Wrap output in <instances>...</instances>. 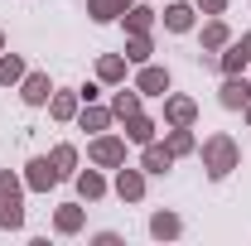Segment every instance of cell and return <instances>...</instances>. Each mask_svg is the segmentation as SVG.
<instances>
[{
    "mask_svg": "<svg viewBox=\"0 0 251 246\" xmlns=\"http://www.w3.org/2000/svg\"><path fill=\"white\" fill-rule=\"evenodd\" d=\"M237 159H242V150H237L232 135H208L203 140V169H208V179H227L237 169Z\"/></svg>",
    "mask_w": 251,
    "mask_h": 246,
    "instance_id": "cell-1",
    "label": "cell"
},
{
    "mask_svg": "<svg viewBox=\"0 0 251 246\" xmlns=\"http://www.w3.org/2000/svg\"><path fill=\"white\" fill-rule=\"evenodd\" d=\"M0 227H25V184L10 169H0Z\"/></svg>",
    "mask_w": 251,
    "mask_h": 246,
    "instance_id": "cell-2",
    "label": "cell"
},
{
    "mask_svg": "<svg viewBox=\"0 0 251 246\" xmlns=\"http://www.w3.org/2000/svg\"><path fill=\"white\" fill-rule=\"evenodd\" d=\"M92 164H101V169H121V164H126V140H121V135H97V140H92Z\"/></svg>",
    "mask_w": 251,
    "mask_h": 246,
    "instance_id": "cell-3",
    "label": "cell"
},
{
    "mask_svg": "<svg viewBox=\"0 0 251 246\" xmlns=\"http://www.w3.org/2000/svg\"><path fill=\"white\" fill-rule=\"evenodd\" d=\"M25 184H29L34 193H49V188L58 184V169H53V159H29V164H25Z\"/></svg>",
    "mask_w": 251,
    "mask_h": 246,
    "instance_id": "cell-4",
    "label": "cell"
},
{
    "mask_svg": "<svg viewBox=\"0 0 251 246\" xmlns=\"http://www.w3.org/2000/svg\"><path fill=\"white\" fill-rule=\"evenodd\" d=\"M135 92L145 97H164L169 92V73H164V68H150V63H140V77H135Z\"/></svg>",
    "mask_w": 251,
    "mask_h": 246,
    "instance_id": "cell-5",
    "label": "cell"
},
{
    "mask_svg": "<svg viewBox=\"0 0 251 246\" xmlns=\"http://www.w3.org/2000/svg\"><path fill=\"white\" fill-rule=\"evenodd\" d=\"M247 101H251V82L237 77V73H227V82H222V106H227V111H242Z\"/></svg>",
    "mask_w": 251,
    "mask_h": 246,
    "instance_id": "cell-6",
    "label": "cell"
},
{
    "mask_svg": "<svg viewBox=\"0 0 251 246\" xmlns=\"http://www.w3.org/2000/svg\"><path fill=\"white\" fill-rule=\"evenodd\" d=\"M49 92H53V87H49V73H25V77H20V97H25L29 106H44Z\"/></svg>",
    "mask_w": 251,
    "mask_h": 246,
    "instance_id": "cell-7",
    "label": "cell"
},
{
    "mask_svg": "<svg viewBox=\"0 0 251 246\" xmlns=\"http://www.w3.org/2000/svg\"><path fill=\"white\" fill-rule=\"evenodd\" d=\"M116 193H121L126 203H140L145 198V169H121L116 174Z\"/></svg>",
    "mask_w": 251,
    "mask_h": 246,
    "instance_id": "cell-8",
    "label": "cell"
},
{
    "mask_svg": "<svg viewBox=\"0 0 251 246\" xmlns=\"http://www.w3.org/2000/svg\"><path fill=\"white\" fill-rule=\"evenodd\" d=\"M193 116H198V106H193L188 97H169V101H164V121L169 125H193Z\"/></svg>",
    "mask_w": 251,
    "mask_h": 246,
    "instance_id": "cell-9",
    "label": "cell"
},
{
    "mask_svg": "<svg viewBox=\"0 0 251 246\" xmlns=\"http://www.w3.org/2000/svg\"><path fill=\"white\" fill-rule=\"evenodd\" d=\"M126 140L150 145V140H155V121H150V116H140V111H130V116H126Z\"/></svg>",
    "mask_w": 251,
    "mask_h": 246,
    "instance_id": "cell-10",
    "label": "cell"
},
{
    "mask_svg": "<svg viewBox=\"0 0 251 246\" xmlns=\"http://www.w3.org/2000/svg\"><path fill=\"white\" fill-rule=\"evenodd\" d=\"M130 5H135V0H87V10H92L97 25H111L116 15H126V10H130Z\"/></svg>",
    "mask_w": 251,
    "mask_h": 246,
    "instance_id": "cell-11",
    "label": "cell"
},
{
    "mask_svg": "<svg viewBox=\"0 0 251 246\" xmlns=\"http://www.w3.org/2000/svg\"><path fill=\"white\" fill-rule=\"evenodd\" d=\"M169 164H174V154L164 150V145H155V140H150V145H145V154H140V169H145V174H164Z\"/></svg>",
    "mask_w": 251,
    "mask_h": 246,
    "instance_id": "cell-12",
    "label": "cell"
},
{
    "mask_svg": "<svg viewBox=\"0 0 251 246\" xmlns=\"http://www.w3.org/2000/svg\"><path fill=\"white\" fill-rule=\"evenodd\" d=\"M97 77L101 82H126V58L121 53H101L97 58Z\"/></svg>",
    "mask_w": 251,
    "mask_h": 246,
    "instance_id": "cell-13",
    "label": "cell"
},
{
    "mask_svg": "<svg viewBox=\"0 0 251 246\" xmlns=\"http://www.w3.org/2000/svg\"><path fill=\"white\" fill-rule=\"evenodd\" d=\"M53 227H58L63 237H73V232H82V208H77V203H63L58 213H53Z\"/></svg>",
    "mask_w": 251,
    "mask_h": 246,
    "instance_id": "cell-14",
    "label": "cell"
},
{
    "mask_svg": "<svg viewBox=\"0 0 251 246\" xmlns=\"http://www.w3.org/2000/svg\"><path fill=\"white\" fill-rule=\"evenodd\" d=\"M77 101H82L77 92H53V101H49L53 121H73V116H77Z\"/></svg>",
    "mask_w": 251,
    "mask_h": 246,
    "instance_id": "cell-15",
    "label": "cell"
},
{
    "mask_svg": "<svg viewBox=\"0 0 251 246\" xmlns=\"http://www.w3.org/2000/svg\"><path fill=\"white\" fill-rule=\"evenodd\" d=\"M77 193H82L87 203H97V198L106 193V179H101L97 169H82V174H77Z\"/></svg>",
    "mask_w": 251,
    "mask_h": 246,
    "instance_id": "cell-16",
    "label": "cell"
},
{
    "mask_svg": "<svg viewBox=\"0 0 251 246\" xmlns=\"http://www.w3.org/2000/svg\"><path fill=\"white\" fill-rule=\"evenodd\" d=\"M150 25H155V10L150 5H130L126 10V29L130 34H150Z\"/></svg>",
    "mask_w": 251,
    "mask_h": 246,
    "instance_id": "cell-17",
    "label": "cell"
},
{
    "mask_svg": "<svg viewBox=\"0 0 251 246\" xmlns=\"http://www.w3.org/2000/svg\"><path fill=\"white\" fill-rule=\"evenodd\" d=\"M164 25H169V29H174V34H188V29H193V10L174 0V5L164 10Z\"/></svg>",
    "mask_w": 251,
    "mask_h": 246,
    "instance_id": "cell-18",
    "label": "cell"
},
{
    "mask_svg": "<svg viewBox=\"0 0 251 246\" xmlns=\"http://www.w3.org/2000/svg\"><path fill=\"white\" fill-rule=\"evenodd\" d=\"M150 232H155L159 242H169V237H179V232H184V222H179L174 213H155V217H150Z\"/></svg>",
    "mask_w": 251,
    "mask_h": 246,
    "instance_id": "cell-19",
    "label": "cell"
},
{
    "mask_svg": "<svg viewBox=\"0 0 251 246\" xmlns=\"http://www.w3.org/2000/svg\"><path fill=\"white\" fill-rule=\"evenodd\" d=\"M164 150L174 154V159H179V154H193V135H188V125H174V130H169Z\"/></svg>",
    "mask_w": 251,
    "mask_h": 246,
    "instance_id": "cell-20",
    "label": "cell"
},
{
    "mask_svg": "<svg viewBox=\"0 0 251 246\" xmlns=\"http://www.w3.org/2000/svg\"><path fill=\"white\" fill-rule=\"evenodd\" d=\"M126 63H150V34H130V44H126Z\"/></svg>",
    "mask_w": 251,
    "mask_h": 246,
    "instance_id": "cell-21",
    "label": "cell"
},
{
    "mask_svg": "<svg viewBox=\"0 0 251 246\" xmlns=\"http://www.w3.org/2000/svg\"><path fill=\"white\" fill-rule=\"evenodd\" d=\"M130 111H140V92H135V87H130V92H116V101H111V116H130Z\"/></svg>",
    "mask_w": 251,
    "mask_h": 246,
    "instance_id": "cell-22",
    "label": "cell"
},
{
    "mask_svg": "<svg viewBox=\"0 0 251 246\" xmlns=\"http://www.w3.org/2000/svg\"><path fill=\"white\" fill-rule=\"evenodd\" d=\"M20 77H25V63L15 58V53H0V82L10 87V82H20Z\"/></svg>",
    "mask_w": 251,
    "mask_h": 246,
    "instance_id": "cell-23",
    "label": "cell"
},
{
    "mask_svg": "<svg viewBox=\"0 0 251 246\" xmlns=\"http://www.w3.org/2000/svg\"><path fill=\"white\" fill-rule=\"evenodd\" d=\"M227 39H232V34H227V25H222V20H213V25L203 29V49H227Z\"/></svg>",
    "mask_w": 251,
    "mask_h": 246,
    "instance_id": "cell-24",
    "label": "cell"
},
{
    "mask_svg": "<svg viewBox=\"0 0 251 246\" xmlns=\"http://www.w3.org/2000/svg\"><path fill=\"white\" fill-rule=\"evenodd\" d=\"M106 125H111V111L106 106H87L82 111V130H106Z\"/></svg>",
    "mask_w": 251,
    "mask_h": 246,
    "instance_id": "cell-25",
    "label": "cell"
},
{
    "mask_svg": "<svg viewBox=\"0 0 251 246\" xmlns=\"http://www.w3.org/2000/svg\"><path fill=\"white\" fill-rule=\"evenodd\" d=\"M73 164H77V150H73V145H58V150H53V169H58V179L73 174Z\"/></svg>",
    "mask_w": 251,
    "mask_h": 246,
    "instance_id": "cell-26",
    "label": "cell"
},
{
    "mask_svg": "<svg viewBox=\"0 0 251 246\" xmlns=\"http://www.w3.org/2000/svg\"><path fill=\"white\" fill-rule=\"evenodd\" d=\"M247 53H242V44H232V49H227V53H222V73H242V68H247Z\"/></svg>",
    "mask_w": 251,
    "mask_h": 246,
    "instance_id": "cell-27",
    "label": "cell"
},
{
    "mask_svg": "<svg viewBox=\"0 0 251 246\" xmlns=\"http://www.w3.org/2000/svg\"><path fill=\"white\" fill-rule=\"evenodd\" d=\"M198 10H208V15H222V10H227V0H198Z\"/></svg>",
    "mask_w": 251,
    "mask_h": 246,
    "instance_id": "cell-28",
    "label": "cell"
},
{
    "mask_svg": "<svg viewBox=\"0 0 251 246\" xmlns=\"http://www.w3.org/2000/svg\"><path fill=\"white\" fill-rule=\"evenodd\" d=\"M237 44H242V53H247V58H251V34H242V39H237Z\"/></svg>",
    "mask_w": 251,
    "mask_h": 246,
    "instance_id": "cell-29",
    "label": "cell"
},
{
    "mask_svg": "<svg viewBox=\"0 0 251 246\" xmlns=\"http://www.w3.org/2000/svg\"><path fill=\"white\" fill-rule=\"evenodd\" d=\"M247 121H251V101H247Z\"/></svg>",
    "mask_w": 251,
    "mask_h": 246,
    "instance_id": "cell-30",
    "label": "cell"
},
{
    "mask_svg": "<svg viewBox=\"0 0 251 246\" xmlns=\"http://www.w3.org/2000/svg\"><path fill=\"white\" fill-rule=\"evenodd\" d=\"M0 49H5V34H0Z\"/></svg>",
    "mask_w": 251,
    "mask_h": 246,
    "instance_id": "cell-31",
    "label": "cell"
}]
</instances>
